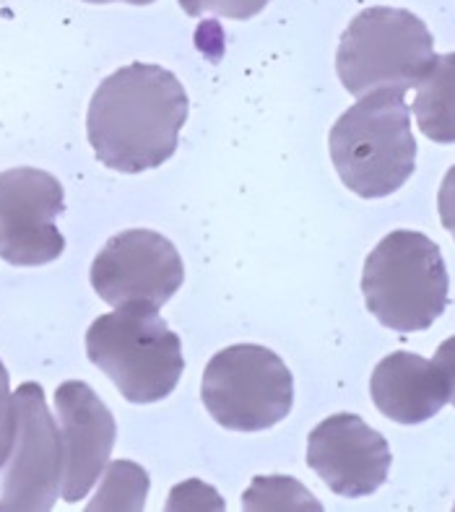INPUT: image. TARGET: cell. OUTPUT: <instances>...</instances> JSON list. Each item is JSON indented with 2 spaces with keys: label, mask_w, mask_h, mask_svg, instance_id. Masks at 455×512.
<instances>
[{
  "label": "cell",
  "mask_w": 455,
  "mask_h": 512,
  "mask_svg": "<svg viewBox=\"0 0 455 512\" xmlns=\"http://www.w3.org/2000/svg\"><path fill=\"white\" fill-rule=\"evenodd\" d=\"M63 208V185L45 169L0 172V258L21 268L58 260L65 237L55 221Z\"/></svg>",
  "instance_id": "9"
},
{
  "label": "cell",
  "mask_w": 455,
  "mask_h": 512,
  "mask_svg": "<svg viewBox=\"0 0 455 512\" xmlns=\"http://www.w3.org/2000/svg\"><path fill=\"white\" fill-rule=\"evenodd\" d=\"M414 115L429 141L455 143V52L435 55L427 76L416 84Z\"/></svg>",
  "instance_id": "13"
},
{
  "label": "cell",
  "mask_w": 455,
  "mask_h": 512,
  "mask_svg": "<svg viewBox=\"0 0 455 512\" xmlns=\"http://www.w3.org/2000/svg\"><path fill=\"white\" fill-rule=\"evenodd\" d=\"M203 406L232 432H263L284 422L294 403V380L279 354L258 344L221 349L206 364Z\"/></svg>",
  "instance_id": "6"
},
{
  "label": "cell",
  "mask_w": 455,
  "mask_h": 512,
  "mask_svg": "<svg viewBox=\"0 0 455 512\" xmlns=\"http://www.w3.org/2000/svg\"><path fill=\"white\" fill-rule=\"evenodd\" d=\"M16 432L0 479V512H47L63 479L60 429L47 411L45 390L24 383L13 393Z\"/></svg>",
  "instance_id": "7"
},
{
  "label": "cell",
  "mask_w": 455,
  "mask_h": 512,
  "mask_svg": "<svg viewBox=\"0 0 455 512\" xmlns=\"http://www.w3.org/2000/svg\"><path fill=\"white\" fill-rule=\"evenodd\" d=\"M149 494V474L141 466L128 461L107 463V474L102 479L89 510H143Z\"/></svg>",
  "instance_id": "14"
},
{
  "label": "cell",
  "mask_w": 455,
  "mask_h": 512,
  "mask_svg": "<svg viewBox=\"0 0 455 512\" xmlns=\"http://www.w3.org/2000/svg\"><path fill=\"white\" fill-rule=\"evenodd\" d=\"M435 364L442 370L445 380H448L450 403L455 406V336H450L448 341H442L435 354Z\"/></svg>",
  "instance_id": "19"
},
{
  "label": "cell",
  "mask_w": 455,
  "mask_h": 512,
  "mask_svg": "<svg viewBox=\"0 0 455 512\" xmlns=\"http://www.w3.org/2000/svg\"><path fill=\"white\" fill-rule=\"evenodd\" d=\"M185 266L177 247L151 229L115 234L91 263V286L112 307L167 305L180 292Z\"/></svg>",
  "instance_id": "8"
},
{
  "label": "cell",
  "mask_w": 455,
  "mask_h": 512,
  "mask_svg": "<svg viewBox=\"0 0 455 512\" xmlns=\"http://www.w3.org/2000/svg\"><path fill=\"white\" fill-rule=\"evenodd\" d=\"M63 479L60 494L65 502L84 500L102 479L117 440V424L102 398L81 380H68L55 390Z\"/></svg>",
  "instance_id": "11"
},
{
  "label": "cell",
  "mask_w": 455,
  "mask_h": 512,
  "mask_svg": "<svg viewBox=\"0 0 455 512\" xmlns=\"http://www.w3.org/2000/svg\"><path fill=\"white\" fill-rule=\"evenodd\" d=\"M242 507L245 510H323L320 502L289 476H266V479L258 476L242 497Z\"/></svg>",
  "instance_id": "15"
},
{
  "label": "cell",
  "mask_w": 455,
  "mask_h": 512,
  "mask_svg": "<svg viewBox=\"0 0 455 512\" xmlns=\"http://www.w3.org/2000/svg\"><path fill=\"white\" fill-rule=\"evenodd\" d=\"M448 289L440 247L422 232H390L364 263L367 310L396 333L427 331L448 307Z\"/></svg>",
  "instance_id": "5"
},
{
  "label": "cell",
  "mask_w": 455,
  "mask_h": 512,
  "mask_svg": "<svg viewBox=\"0 0 455 512\" xmlns=\"http://www.w3.org/2000/svg\"><path fill=\"white\" fill-rule=\"evenodd\" d=\"M388 440L357 414H333L307 437V466L331 492L359 500L388 479Z\"/></svg>",
  "instance_id": "10"
},
{
  "label": "cell",
  "mask_w": 455,
  "mask_h": 512,
  "mask_svg": "<svg viewBox=\"0 0 455 512\" xmlns=\"http://www.w3.org/2000/svg\"><path fill=\"white\" fill-rule=\"evenodd\" d=\"M188 112V94L175 73L151 63H130L94 91L86 136L104 167L138 175L175 156Z\"/></svg>",
  "instance_id": "1"
},
{
  "label": "cell",
  "mask_w": 455,
  "mask_h": 512,
  "mask_svg": "<svg viewBox=\"0 0 455 512\" xmlns=\"http://www.w3.org/2000/svg\"><path fill=\"white\" fill-rule=\"evenodd\" d=\"M333 167L359 198H385L406 185L416 167L409 104L396 91L359 97L328 136Z\"/></svg>",
  "instance_id": "2"
},
{
  "label": "cell",
  "mask_w": 455,
  "mask_h": 512,
  "mask_svg": "<svg viewBox=\"0 0 455 512\" xmlns=\"http://www.w3.org/2000/svg\"><path fill=\"white\" fill-rule=\"evenodd\" d=\"M268 0H180V8L188 16H203V13H219L224 19L247 21L258 16Z\"/></svg>",
  "instance_id": "16"
},
{
  "label": "cell",
  "mask_w": 455,
  "mask_h": 512,
  "mask_svg": "<svg viewBox=\"0 0 455 512\" xmlns=\"http://www.w3.org/2000/svg\"><path fill=\"white\" fill-rule=\"evenodd\" d=\"M372 403L377 411L398 424H422L450 401L448 380L435 359L411 351L388 354L370 377Z\"/></svg>",
  "instance_id": "12"
},
{
  "label": "cell",
  "mask_w": 455,
  "mask_h": 512,
  "mask_svg": "<svg viewBox=\"0 0 455 512\" xmlns=\"http://www.w3.org/2000/svg\"><path fill=\"white\" fill-rule=\"evenodd\" d=\"M437 208H440L442 227L448 229L455 240V167L448 169V175L442 177L440 193H437Z\"/></svg>",
  "instance_id": "18"
},
{
  "label": "cell",
  "mask_w": 455,
  "mask_h": 512,
  "mask_svg": "<svg viewBox=\"0 0 455 512\" xmlns=\"http://www.w3.org/2000/svg\"><path fill=\"white\" fill-rule=\"evenodd\" d=\"M435 63V39L416 13L375 6L357 13L341 34L336 71L351 97L406 94Z\"/></svg>",
  "instance_id": "4"
},
{
  "label": "cell",
  "mask_w": 455,
  "mask_h": 512,
  "mask_svg": "<svg viewBox=\"0 0 455 512\" xmlns=\"http://www.w3.org/2000/svg\"><path fill=\"white\" fill-rule=\"evenodd\" d=\"M13 432H16V409H13V393L11 383H8L6 364L0 362V468L6 466L8 453H11Z\"/></svg>",
  "instance_id": "17"
},
{
  "label": "cell",
  "mask_w": 455,
  "mask_h": 512,
  "mask_svg": "<svg viewBox=\"0 0 455 512\" xmlns=\"http://www.w3.org/2000/svg\"><path fill=\"white\" fill-rule=\"evenodd\" d=\"M86 354L130 403H156L180 383L185 359L177 333L156 307L125 305L86 331Z\"/></svg>",
  "instance_id": "3"
},
{
  "label": "cell",
  "mask_w": 455,
  "mask_h": 512,
  "mask_svg": "<svg viewBox=\"0 0 455 512\" xmlns=\"http://www.w3.org/2000/svg\"><path fill=\"white\" fill-rule=\"evenodd\" d=\"M86 3H97V6H104V3H130V6H149L154 0H86Z\"/></svg>",
  "instance_id": "20"
}]
</instances>
